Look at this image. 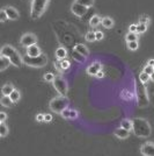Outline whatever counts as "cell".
Segmentation results:
<instances>
[{
    "label": "cell",
    "mask_w": 154,
    "mask_h": 156,
    "mask_svg": "<svg viewBox=\"0 0 154 156\" xmlns=\"http://www.w3.org/2000/svg\"><path fill=\"white\" fill-rule=\"evenodd\" d=\"M114 134H115L116 137H118V139H126L129 136V130L124 129L122 127H119V128H116L114 130Z\"/></svg>",
    "instance_id": "obj_14"
},
{
    "label": "cell",
    "mask_w": 154,
    "mask_h": 156,
    "mask_svg": "<svg viewBox=\"0 0 154 156\" xmlns=\"http://www.w3.org/2000/svg\"><path fill=\"white\" fill-rule=\"evenodd\" d=\"M20 42H21V46L22 47L28 48V47L36 44L37 37H36L34 34H32V33H27V34H23V35H22V37H21V40H20Z\"/></svg>",
    "instance_id": "obj_7"
},
{
    "label": "cell",
    "mask_w": 154,
    "mask_h": 156,
    "mask_svg": "<svg viewBox=\"0 0 154 156\" xmlns=\"http://www.w3.org/2000/svg\"><path fill=\"white\" fill-rule=\"evenodd\" d=\"M149 21H151V19H149V16H147V15H141L140 19H139V22H141V23H146V25L149 23Z\"/></svg>",
    "instance_id": "obj_34"
},
{
    "label": "cell",
    "mask_w": 154,
    "mask_h": 156,
    "mask_svg": "<svg viewBox=\"0 0 154 156\" xmlns=\"http://www.w3.org/2000/svg\"><path fill=\"white\" fill-rule=\"evenodd\" d=\"M75 2L81 4V5L87 7V8H89V7H92L94 5V0H75Z\"/></svg>",
    "instance_id": "obj_28"
},
{
    "label": "cell",
    "mask_w": 154,
    "mask_h": 156,
    "mask_svg": "<svg viewBox=\"0 0 154 156\" xmlns=\"http://www.w3.org/2000/svg\"><path fill=\"white\" fill-rule=\"evenodd\" d=\"M55 77H56V76H55L52 72H46V73H44V76H43V78H44L45 82H49V83L53 82Z\"/></svg>",
    "instance_id": "obj_31"
},
{
    "label": "cell",
    "mask_w": 154,
    "mask_h": 156,
    "mask_svg": "<svg viewBox=\"0 0 154 156\" xmlns=\"http://www.w3.org/2000/svg\"><path fill=\"white\" fill-rule=\"evenodd\" d=\"M153 68H154V66H153Z\"/></svg>",
    "instance_id": "obj_46"
},
{
    "label": "cell",
    "mask_w": 154,
    "mask_h": 156,
    "mask_svg": "<svg viewBox=\"0 0 154 156\" xmlns=\"http://www.w3.org/2000/svg\"><path fill=\"white\" fill-rule=\"evenodd\" d=\"M147 64H148V65H152V66H154V59H149V61H148Z\"/></svg>",
    "instance_id": "obj_44"
},
{
    "label": "cell",
    "mask_w": 154,
    "mask_h": 156,
    "mask_svg": "<svg viewBox=\"0 0 154 156\" xmlns=\"http://www.w3.org/2000/svg\"><path fill=\"white\" fill-rule=\"evenodd\" d=\"M0 55L1 56H5L7 58L11 61L12 65L16 66V68H20L22 63H23V58L21 57L20 52L14 48V47L9 46V44H6L1 48L0 50Z\"/></svg>",
    "instance_id": "obj_2"
},
{
    "label": "cell",
    "mask_w": 154,
    "mask_h": 156,
    "mask_svg": "<svg viewBox=\"0 0 154 156\" xmlns=\"http://www.w3.org/2000/svg\"><path fill=\"white\" fill-rule=\"evenodd\" d=\"M87 11H88L87 7L81 5V4H78L75 1L71 6V12L74 14V15H77V16H84L85 14L87 13Z\"/></svg>",
    "instance_id": "obj_8"
},
{
    "label": "cell",
    "mask_w": 154,
    "mask_h": 156,
    "mask_svg": "<svg viewBox=\"0 0 154 156\" xmlns=\"http://www.w3.org/2000/svg\"><path fill=\"white\" fill-rule=\"evenodd\" d=\"M69 105H70V100L64 96H60V97H56L51 99L49 103V107L52 112L60 114L63 111L69 107Z\"/></svg>",
    "instance_id": "obj_4"
},
{
    "label": "cell",
    "mask_w": 154,
    "mask_h": 156,
    "mask_svg": "<svg viewBox=\"0 0 154 156\" xmlns=\"http://www.w3.org/2000/svg\"><path fill=\"white\" fill-rule=\"evenodd\" d=\"M70 66H71V63L67 59H62L60 63H59V68L62 70H67V69H70Z\"/></svg>",
    "instance_id": "obj_30"
},
{
    "label": "cell",
    "mask_w": 154,
    "mask_h": 156,
    "mask_svg": "<svg viewBox=\"0 0 154 156\" xmlns=\"http://www.w3.org/2000/svg\"><path fill=\"white\" fill-rule=\"evenodd\" d=\"M102 70V65L100 62H93L92 64L87 68V73L89 75V76H96V73L99 71H101Z\"/></svg>",
    "instance_id": "obj_11"
},
{
    "label": "cell",
    "mask_w": 154,
    "mask_h": 156,
    "mask_svg": "<svg viewBox=\"0 0 154 156\" xmlns=\"http://www.w3.org/2000/svg\"><path fill=\"white\" fill-rule=\"evenodd\" d=\"M74 50L79 52L80 55H82L84 57H88V56H89V50H88V48L85 46V44H82V43H78V44H75Z\"/></svg>",
    "instance_id": "obj_13"
},
{
    "label": "cell",
    "mask_w": 154,
    "mask_h": 156,
    "mask_svg": "<svg viewBox=\"0 0 154 156\" xmlns=\"http://www.w3.org/2000/svg\"><path fill=\"white\" fill-rule=\"evenodd\" d=\"M53 87L56 89V91L60 94V96H64L66 97L67 91H69V86H67V82L65 80L62 76H56L53 79Z\"/></svg>",
    "instance_id": "obj_6"
},
{
    "label": "cell",
    "mask_w": 154,
    "mask_h": 156,
    "mask_svg": "<svg viewBox=\"0 0 154 156\" xmlns=\"http://www.w3.org/2000/svg\"><path fill=\"white\" fill-rule=\"evenodd\" d=\"M121 127L124 128V129L129 130V132L132 130V120H130V119H124V120H122Z\"/></svg>",
    "instance_id": "obj_19"
},
{
    "label": "cell",
    "mask_w": 154,
    "mask_h": 156,
    "mask_svg": "<svg viewBox=\"0 0 154 156\" xmlns=\"http://www.w3.org/2000/svg\"><path fill=\"white\" fill-rule=\"evenodd\" d=\"M132 130L136 135L139 137H148L152 132L149 122L142 118L132 119Z\"/></svg>",
    "instance_id": "obj_1"
},
{
    "label": "cell",
    "mask_w": 154,
    "mask_h": 156,
    "mask_svg": "<svg viewBox=\"0 0 154 156\" xmlns=\"http://www.w3.org/2000/svg\"><path fill=\"white\" fill-rule=\"evenodd\" d=\"M0 20H1V22H6V20H8L5 8H1V11H0Z\"/></svg>",
    "instance_id": "obj_32"
},
{
    "label": "cell",
    "mask_w": 154,
    "mask_h": 156,
    "mask_svg": "<svg viewBox=\"0 0 154 156\" xmlns=\"http://www.w3.org/2000/svg\"><path fill=\"white\" fill-rule=\"evenodd\" d=\"M85 39L88 42H94L96 41V36H95V32H87L85 35Z\"/></svg>",
    "instance_id": "obj_26"
},
{
    "label": "cell",
    "mask_w": 154,
    "mask_h": 156,
    "mask_svg": "<svg viewBox=\"0 0 154 156\" xmlns=\"http://www.w3.org/2000/svg\"><path fill=\"white\" fill-rule=\"evenodd\" d=\"M15 89H14V86L12 84H5L2 87H1V93H2V96H11V93L14 91Z\"/></svg>",
    "instance_id": "obj_17"
},
{
    "label": "cell",
    "mask_w": 154,
    "mask_h": 156,
    "mask_svg": "<svg viewBox=\"0 0 154 156\" xmlns=\"http://www.w3.org/2000/svg\"><path fill=\"white\" fill-rule=\"evenodd\" d=\"M73 57H75V59L77 61H79V62H82V58H86V57H84L82 55H80L78 51H75V50H73Z\"/></svg>",
    "instance_id": "obj_35"
},
{
    "label": "cell",
    "mask_w": 154,
    "mask_h": 156,
    "mask_svg": "<svg viewBox=\"0 0 154 156\" xmlns=\"http://www.w3.org/2000/svg\"><path fill=\"white\" fill-rule=\"evenodd\" d=\"M26 54H27V56H29V57H38L43 52H42L41 48H39L37 44H34V46H30L27 48Z\"/></svg>",
    "instance_id": "obj_10"
},
{
    "label": "cell",
    "mask_w": 154,
    "mask_h": 156,
    "mask_svg": "<svg viewBox=\"0 0 154 156\" xmlns=\"http://www.w3.org/2000/svg\"><path fill=\"white\" fill-rule=\"evenodd\" d=\"M9 97H11V99H12V101H13V103H18V101L20 100V98H21V93H20L19 90H16V89H15V90L11 93V96H9Z\"/></svg>",
    "instance_id": "obj_24"
},
{
    "label": "cell",
    "mask_w": 154,
    "mask_h": 156,
    "mask_svg": "<svg viewBox=\"0 0 154 156\" xmlns=\"http://www.w3.org/2000/svg\"><path fill=\"white\" fill-rule=\"evenodd\" d=\"M0 104L4 107H9V106H12L13 101H12V99H11L9 96H2L1 99H0Z\"/></svg>",
    "instance_id": "obj_18"
},
{
    "label": "cell",
    "mask_w": 154,
    "mask_h": 156,
    "mask_svg": "<svg viewBox=\"0 0 154 156\" xmlns=\"http://www.w3.org/2000/svg\"><path fill=\"white\" fill-rule=\"evenodd\" d=\"M101 23H102V26L104 27V28H107V29L112 28V27H114V25H115L114 20L111 19V18H109V16H104V18H102V20H101Z\"/></svg>",
    "instance_id": "obj_16"
},
{
    "label": "cell",
    "mask_w": 154,
    "mask_h": 156,
    "mask_svg": "<svg viewBox=\"0 0 154 156\" xmlns=\"http://www.w3.org/2000/svg\"><path fill=\"white\" fill-rule=\"evenodd\" d=\"M36 121L43 122V121H44V114H43V113H38V114L36 115Z\"/></svg>",
    "instance_id": "obj_39"
},
{
    "label": "cell",
    "mask_w": 154,
    "mask_h": 156,
    "mask_svg": "<svg viewBox=\"0 0 154 156\" xmlns=\"http://www.w3.org/2000/svg\"><path fill=\"white\" fill-rule=\"evenodd\" d=\"M101 18L99 16V15H93L92 18H90V20H89V25L92 27H96V26H99L100 23H101Z\"/></svg>",
    "instance_id": "obj_20"
},
{
    "label": "cell",
    "mask_w": 154,
    "mask_h": 156,
    "mask_svg": "<svg viewBox=\"0 0 154 156\" xmlns=\"http://www.w3.org/2000/svg\"><path fill=\"white\" fill-rule=\"evenodd\" d=\"M95 77H96V78H100V79H101V78L104 77V73H103L102 70H101V71H99V72H97V73H96V76H95Z\"/></svg>",
    "instance_id": "obj_43"
},
{
    "label": "cell",
    "mask_w": 154,
    "mask_h": 156,
    "mask_svg": "<svg viewBox=\"0 0 154 156\" xmlns=\"http://www.w3.org/2000/svg\"><path fill=\"white\" fill-rule=\"evenodd\" d=\"M147 26L148 25H146V23H141V22L137 23V34H142V33H145L146 30H147Z\"/></svg>",
    "instance_id": "obj_25"
},
{
    "label": "cell",
    "mask_w": 154,
    "mask_h": 156,
    "mask_svg": "<svg viewBox=\"0 0 154 156\" xmlns=\"http://www.w3.org/2000/svg\"><path fill=\"white\" fill-rule=\"evenodd\" d=\"M142 71L146 72L147 75H149V76H151V75H152V73L154 72V68L152 66V65H148L147 64L146 66H145V68H144V70H142Z\"/></svg>",
    "instance_id": "obj_33"
},
{
    "label": "cell",
    "mask_w": 154,
    "mask_h": 156,
    "mask_svg": "<svg viewBox=\"0 0 154 156\" xmlns=\"http://www.w3.org/2000/svg\"><path fill=\"white\" fill-rule=\"evenodd\" d=\"M8 132H9V128L7 127V125L5 122H1V125H0V136L5 137L8 134Z\"/></svg>",
    "instance_id": "obj_23"
},
{
    "label": "cell",
    "mask_w": 154,
    "mask_h": 156,
    "mask_svg": "<svg viewBox=\"0 0 154 156\" xmlns=\"http://www.w3.org/2000/svg\"><path fill=\"white\" fill-rule=\"evenodd\" d=\"M95 36H96V41H101V40L104 37L103 33L100 32V30H96V32H95Z\"/></svg>",
    "instance_id": "obj_38"
},
{
    "label": "cell",
    "mask_w": 154,
    "mask_h": 156,
    "mask_svg": "<svg viewBox=\"0 0 154 156\" xmlns=\"http://www.w3.org/2000/svg\"><path fill=\"white\" fill-rule=\"evenodd\" d=\"M139 39V36H138V34L137 33H131L129 32L126 35H125V40H126V42H131V41H138Z\"/></svg>",
    "instance_id": "obj_21"
},
{
    "label": "cell",
    "mask_w": 154,
    "mask_h": 156,
    "mask_svg": "<svg viewBox=\"0 0 154 156\" xmlns=\"http://www.w3.org/2000/svg\"><path fill=\"white\" fill-rule=\"evenodd\" d=\"M149 79H151V77H149V75H147L146 72L142 71L139 73V80H140L142 84H146Z\"/></svg>",
    "instance_id": "obj_27"
},
{
    "label": "cell",
    "mask_w": 154,
    "mask_h": 156,
    "mask_svg": "<svg viewBox=\"0 0 154 156\" xmlns=\"http://www.w3.org/2000/svg\"><path fill=\"white\" fill-rule=\"evenodd\" d=\"M149 77H151V80H152V82H154V72L151 75V76H149Z\"/></svg>",
    "instance_id": "obj_45"
},
{
    "label": "cell",
    "mask_w": 154,
    "mask_h": 156,
    "mask_svg": "<svg viewBox=\"0 0 154 156\" xmlns=\"http://www.w3.org/2000/svg\"><path fill=\"white\" fill-rule=\"evenodd\" d=\"M140 153L144 156H154V142H146L141 146Z\"/></svg>",
    "instance_id": "obj_9"
},
{
    "label": "cell",
    "mask_w": 154,
    "mask_h": 156,
    "mask_svg": "<svg viewBox=\"0 0 154 156\" xmlns=\"http://www.w3.org/2000/svg\"><path fill=\"white\" fill-rule=\"evenodd\" d=\"M9 64H12L11 63V61L7 58V57H5V56H1V71H4V70H6L7 68L9 66Z\"/></svg>",
    "instance_id": "obj_22"
},
{
    "label": "cell",
    "mask_w": 154,
    "mask_h": 156,
    "mask_svg": "<svg viewBox=\"0 0 154 156\" xmlns=\"http://www.w3.org/2000/svg\"><path fill=\"white\" fill-rule=\"evenodd\" d=\"M44 121H46V122H50V121H52V115L50 114V113H46V114H44Z\"/></svg>",
    "instance_id": "obj_41"
},
{
    "label": "cell",
    "mask_w": 154,
    "mask_h": 156,
    "mask_svg": "<svg viewBox=\"0 0 154 156\" xmlns=\"http://www.w3.org/2000/svg\"><path fill=\"white\" fill-rule=\"evenodd\" d=\"M128 48L131 50V51H136V50L139 48L138 41H131V42H128Z\"/></svg>",
    "instance_id": "obj_29"
},
{
    "label": "cell",
    "mask_w": 154,
    "mask_h": 156,
    "mask_svg": "<svg viewBox=\"0 0 154 156\" xmlns=\"http://www.w3.org/2000/svg\"><path fill=\"white\" fill-rule=\"evenodd\" d=\"M66 56H67V50L65 49L64 47H59V48L56 49V57H57L59 61L66 59Z\"/></svg>",
    "instance_id": "obj_15"
},
{
    "label": "cell",
    "mask_w": 154,
    "mask_h": 156,
    "mask_svg": "<svg viewBox=\"0 0 154 156\" xmlns=\"http://www.w3.org/2000/svg\"><path fill=\"white\" fill-rule=\"evenodd\" d=\"M70 111L71 110L69 108V107H67L66 110H64L63 112H62V113H60V115L64 118V119H70Z\"/></svg>",
    "instance_id": "obj_37"
},
{
    "label": "cell",
    "mask_w": 154,
    "mask_h": 156,
    "mask_svg": "<svg viewBox=\"0 0 154 156\" xmlns=\"http://www.w3.org/2000/svg\"><path fill=\"white\" fill-rule=\"evenodd\" d=\"M4 8H5V11H6L8 20H18L19 19L20 14L16 8H14L13 6H6V7H4Z\"/></svg>",
    "instance_id": "obj_12"
},
{
    "label": "cell",
    "mask_w": 154,
    "mask_h": 156,
    "mask_svg": "<svg viewBox=\"0 0 154 156\" xmlns=\"http://www.w3.org/2000/svg\"><path fill=\"white\" fill-rule=\"evenodd\" d=\"M7 119V114L5 112H0V121L1 122H5V120Z\"/></svg>",
    "instance_id": "obj_42"
},
{
    "label": "cell",
    "mask_w": 154,
    "mask_h": 156,
    "mask_svg": "<svg viewBox=\"0 0 154 156\" xmlns=\"http://www.w3.org/2000/svg\"><path fill=\"white\" fill-rule=\"evenodd\" d=\"M50 0H32V8H30V16L32 19L36 20L41 18L46 11Z\"/></svg>",
    "instance_id": "obj_3"
},
{
    "label": "cell",
    "mask_w": 154,
    "mask_h": 156,
    "mask_svg": "<svg viewBox=\"0 0 154 156\" xmlns=\"http://www.w3.org/2000/svg\"><path fill=\"white\" fill-rule=\"evenodd\" d=\"M23 63L32 68H43L48 64V57L44 54H42L38 57H29L26 55V57H23Z\"/></svg>",
    "instance_id": "obj_5"
},
{
    "label": "cell",
    "mask_w": 154,
    "mask_h": 156,
    "mask_svg": "<svg viewBox=\"0 0 154 156\" xmlns=\"http://www.w3.org/2000/svg\"><path fill=\"white\" fill-rule=\"evenodd\" d=\"M78 117H79L78 111H75V110H71L70 111V119H71V120H74V119H77Z\"/></svg>",
    "instance_id": "obj_36"
},
{
    "label": "cell",
    "mask_w": 154,
    "mask_h": 156,
    "mask_svg": "<svg viewBox=\"0 0 154 156\" xmlns=\"http://www.w3.org/2000/svg\"><path fill=\"white\" fill-rule=\"evenodd\" d=\"M129 32L131 33H137V23H132L129 27Z\"/></svg>",
    "instance_id": "obj_40"
}]
</instances>
